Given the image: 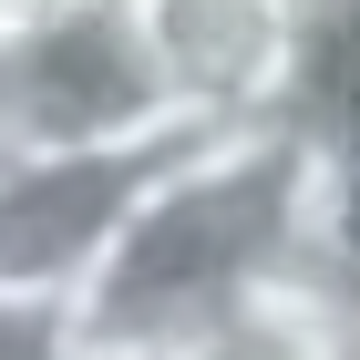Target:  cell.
Returning a JSON list of instances; mask_svg holds the SVG:
<instances>
[{
	"label": "cell",
	"instance_id": "cell-1",
	"mask_svg": "<svg viewBox=\"0 0 360 360\" xmlns=\"http://www.w3.org/2000/svg\"><path fill=\"white\" fill-rule=\"evenodd\" d=\"M360 248L350 206L319 186L309 144L288 124H248V134H195L155 195L134 206V226L113 237V257L93 268V288L72 299L93 350L165 360L186 330H206L217 309H237L248 288L288 268H330Z\"/></svg>",
	"mask_w": 360,
	"mask_h": 360
},
{
	"label": "cell",
	"instance_id": "cell-2",
	"mask_svg": "<svg viewBox=\"0 0 360 360\" xmlns=\"http://www.w3.org/2000/svg\"><path fill=\"white\" fill-rule=\"evenodd\" d=\"M155 41L124 0H72L0 41V165L11 155H83V144L175 134Z\"/></svg>",
	"mask_w": 360,
	"mask_h": 360
},
{
	"label": "cell",
	"instance_id": "cell-5",
	"mask_svg": "<svg viewBox=\"0 0 360 360\" xmlns=\"http://www.w3.org/2000/svg\"><path fill=\"white\" fill-rule=\"evenodd\" d=\"M278 124L309 144L319 186H330L340 206H350V226H360V0H309L299 72H288Z\"/></svg>",
	"mask_w": 360,
	"mask_h": 360
},
{
	"label": "cell",
	"instance_id": "cell-10",
	"mask_svg": "<svg viewBox=\"0 0 360 360\" xmlns=\"http://www.w3.org/2000/svg\"><path fill=\"white\" fill-rule=\"evenodd\" d=\"M124 11H144V0H124Z\"/></svg>",
	"mask_w": 360,
	"mask_h": 360
},
{
	"label": "cell",
	"instance_id": "cell-6",
	"mask_svg": "<svg viewBox=\"0 0 360 360\" xmlns=\"http://www.w3.org/2000/svg\"><path fill=\"white\" fill-rule=\"evenodd\" d=\"M340 268H350V257L288 268V278H268V288H248V299L217 309L206 330H186L165 360H350V340H340Z\"/></svg>",
	"mask_w": 360,
	"mask_h": 360
},
{
	"label": "cell",
	"instance_id": "cell-7",
	"mask_svg": "<svg viewBox=\"0 0 360 360\" xmlns=\"http://www.w3.org/2000/svg\"><path fill=\"white\" fill-rule=\"evenodd\" d=\"M0 360H83V319H72V299L0 288Z\"/></svg>",
	"mask_w": 360,
	"mask_h": 360
},
{
	"label": "cell",
	"instance_id": "cell-9",
	"mask_svg": "<svg viewBox=\"0 0 360 360\" xmlns=\"http://www.w3.org/2000/svg\"><path fill=\"white\" fill-rule=\"evenodd\" d=\"M83 360H134V350H93V340H83Z\"/></svg>",
	"mask_w": 360,
	"mask_h": 360
},
{
	"label": "cell",
	"instance_id": "cell-4",
	"mask_svg": "<svg viewBox=\"0 0 360 360\" xmlns=\"http://www.w3.org/2000/svg\"><path fill=\"white\" fill-rule=\"evenodd\" d=\"M165 72V103L206 134H248L278 124L288 72H299L309 0H144L134 11Z\"/></svg>",
	"mask_w": 360,
	"mask_h": 360
},
{
	"label": "cell",
	"instance_id": "cell-8",
	"mask_svg": "<svg viewBox=\"0 0 360 360\" xmlns=\"http://www.w3.org/2000/svg\"><path fill=\"white\" fill-rule=\"evenodd\" d=\"M52 11H72V0H0V41H11V31H31V21H52Z\"/></svg>",
	"mask_w": 360,
	"mask_h": 360
},
{
	"label": "cell",
	"instance_id": "cell-3",
	"mask_svg": "<svg viewBox=\"0 0 360 360\" xmlns=\"http://www.w3.org/2000/svg\"><path fill=\"white\" fill-rule=\"evenodd\" d=\"M206 124L144 144H83V155H11L0 165V288H41V299H83L113 237L134 226L155 175L186 155Z\"/></svg>",
	"mask_w": 360,
	"mask_h": 360
}]
</instances>
